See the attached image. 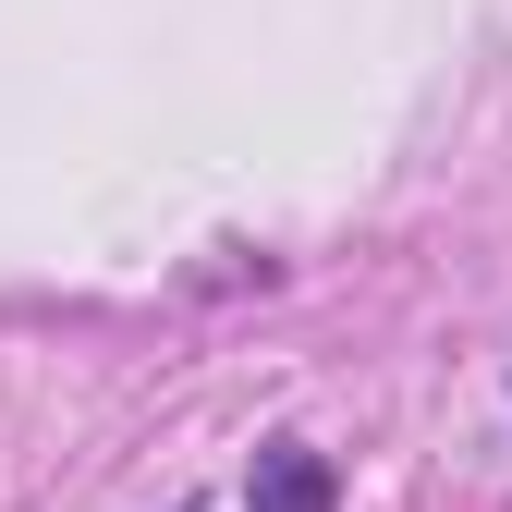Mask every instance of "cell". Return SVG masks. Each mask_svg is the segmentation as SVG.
<instances>
[{"instance_id": "obj_1", "label": "cell", "mask_w": 512, "mask_h": 512, "mask_svg": "<svg viewBox=\"0 0 512 512\" xmlns=\"http://www.w3.org/2000/svg\"><path fill=\"white\" fill-rule=\"evenodd\" d=\"M244 512H342L330 452H305V439H269V452H256V476H244Z\"/></svg>"}]
</instances>
